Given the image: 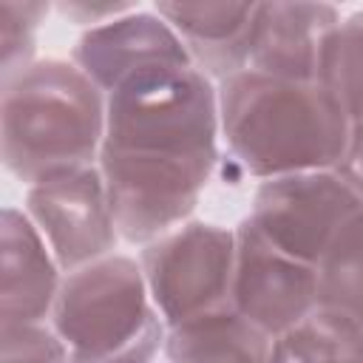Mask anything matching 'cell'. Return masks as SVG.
Here are the masks:
<instances>
[{"label":"cell","instance_id":"cell-17","mask_svg":"<svg viewBox=\"0 0 363 363\" xmlns=\"http://www.w3.org/2000/svg\"><path fill=\"white\" fill-rule=\"evenodd\" d=\"M48 11L40 0H0V85L37 62V34Z\"/></svg>","mask_w":363,"mask_h":363},{"label":"cell","instance_id":"cell-11","mask_svg":"<svg viewBox=\"0 0 363 363\" xmlns=\"http://www.w3.org/2000/svg\"><path fill=\"white\" fill-rule=\"evenodd\" d=\"M65 272L26 210L0 216V323L51 320Z\"/></svg>","mask_w":363,"mask_h":363},{"label":"cell","instance_id":"cell-9","mask_svg":"<svg viewBox=\"0 0 363 363\" xmlns=\"http://www.w3.org/2000/svg\"><path fill=\"white\" fill-rule=\"evenodd\" d=\"M71 62L108 96L153 71L190 68V57L170 23L156 11L133 9L111 23L85 28L74 48Z\"/></svg>","mask_w":363,"mask_h":363},{"label":"cell","instance_id":"cell-12","mask_svg":"<svg viewBox=\"0 0 363 363\" xmlns=\"http://www.w3.org/2000/svg\"><path fill=\"white\" fill-rule=\"evenodd\" d=\"M258 3L199 0V3H156L153 9L170 23L187 48L193 68L216 85L250 68V43Z\"/></svg>","mask_w":363,"mask_h":363},{"label":"cell","instance_id":"cell-1","mask_svg":"<svg viewBox=\"0 0 363 363\" xmlns=\"http://www.w3.org/2000/svg\"><path fill=\"white\" fill-rule=\"evenodd\" d=\"M221 139L241 170L258 182L335 170L352 122L318 82H292L244 68L218 82Z\"/></svg>","mask_w":363,"mask_h":363},{"label":"cell","instance_id":"cell-3","mask_svg":"<svg viewBox=\"0 0 363 363\" xmlns=\"http://www.w3.org/2000/svg\"><path fill=\"white\" fill-rule=\"evenodd\" d=\"M218 85L199 68L153 71L108 94L102 153L216 170Z\"/></svg>","mask_w":363,"mask_h":363},{"label":"cell","instance_id":"cell-5","mask_svg":"<svg viewBox=\"0 0 363 363\" xmlns=\"http://www.w3.org/2000/svg\"><path fill=\"white\" fill-rule=\"evenodd\" d=\"M139 267L164 326L230 306L235 227L184 221L139 252Z\"/></svg>","mask_w":363,"mask_h":363},{"label":"cell","instance_id":"cell-4","mask_svg":"<svg viewBox=\"0 0 363 363\" xmlns=\"http://www.w3.org/2000/svg\"><path fill=\"white\" fill-rule=\"evenodd\" d=\"M51 326L68 363H153L167 335L139 261L122 252L65 272Z\"/></svg>","mask_w":363,"mask_h":363},{"label":"cell","instance_id":"cell-19","mask_svg":"<svg viewBox=\"0 0 363 363\" xmlns=\"http://www.w3.org/2000/svg\"><path fill=\"white\" fill-rule=\"evenodd\" d=\"M68 23L82 26L85 28H96L102 23H111L128 11H133V3H88V0H68V3H57L54 6Z\"/></svg>","mask_w":363,"mask_h":363},{"label":"cell","instance_id":"cell-2","mask_svg":"<svg viewBox=\"0 0 363 363\" xmlns=\"http://www.w3.org/2000/svg\"><path fill=\"white\" fill-rule=\"evenodd\" d=\"M108 96L71 62L37 60L0 85V153L26 187L99 162Z\"/></svg>","mask_w":363,"mask_h":363},{"label":"cell","instance_id":"cell-14","mask_svg":"<svg viewBox=\"0 0 363 363\" xmlns=\"http://www.w3.org/2000/svg\"><path fill=\"white\" fill-rule=\"evenodd\" d=\"M349 116L363 125V9L340 17L323 43L315 79Z\"/></svg>","mask_w":363,"mask_h":363},{"label":"cell","instance_id":"cell-13","mask_svg":"<svg viewBox=\"0 0 363 363\" xmlns=\"http://www.w3.org/2000/svg\"><path fill=\"white\" fill-rule=\"evenodd\" d=\"M275 337L247 320L233 303L167 326V363H269Z\"/></svg>","mask_w":363,"mask_h":363},{"label":"cell","instance_id":"cell-7","mask_svg":"<svg viewBox=\"0 0 363 363\" xmlns=\"http://www.w3.org/2000/svg\"><path fill=\"white\" fill-rule=\"evenodd\" d=\"M23 210L45 238L62 272H74L116 252L119 230L96 164L31 184Z\"/></svg>","mask_w":363,"mask_h":363},{"label":"cell","instance_id":"cell-20","mask_svg":"<svg viewBox=\"0 0 363 363\" xmlns=\"http://www.w3.org/2000/svg\"><path fill=\"white\" fill-rule=\"evenodd\" d=\"M335 170L363 196V125H352L349 147H346V153Z\"/></svg>","mask_w":363,"mask_h":363},{"label":"cell","instance_id":"cell-6","mask_svg":"<svg viewBox=\"0 0 363 363\" xmlns=\"http://www.w3.org/2000/svg\"><path fill=\"white\" fill-rule=\"evenodd\" d=\"M363 196L337 170H306L258 182L250 224L286 255L318 267Z\"/></svg>","mask_w":363,"mask_h":363},{"label":"cell","instance_id":"cell-16","mask_svg":"<svg viewBox=\"0 0 363 363\" xmlns=\"http://www.w3.org/2000/svg\"><path fill=\"white\" fill-rule=\"evenodd\" d=\"M318 295L320 306H335L363 323V207L318 264Z\"/></svg>","mask_w":363,"mask_h":363},{"label":"cell","instance_id":"cell-21","mask_svg":"<svg viewBox=\"0 0 363 363\" xmlns=\"http://www.w3.org/2000/svg\"><path fill=\"white\" fill-rule=\"evenodd\" d=\"M269 363H301L289 349H286V343L278 337L275 340V346H272V354H269Z\"/></svg>","mask_w":363,"mask_h":363},{"label":"cell","instance_id":"cell-8","mask_svg":"<svg viewBox=\"0 0 363 363\" xmlns=\"http://www.w3.org/2000/svg\"><path fill=\"white\" fill-rule=\"evenodd\" d=\"M230 301L247 320L278 340L320 303L318 267L286 255L244 218L235 227Z\"/></svg>","mask_w":363,"mask_h":363},{"label":"cell","instance_id":"cell-18","mask_svg":"<svg viewBox=\"0 0 363 363\" xmlns=\"http://www.w3.org/2000/svg\"><path fill=\"white\" fill-rule=\"evenodd\" d=\"M0 363H68V349L51 320H3Z\"/></svg>","mask_w":363,"mask_h":363},{"label":"cell","instance_id":"cell-10","mask_svg":"<svg viewBox=\"0 0 363 363\" xmlns=\"http://www.w3.org/2000/svg\"><path fill=\"white\" fill-rule=\"evenodd\" d=\"M337 23L340 11L332 3H258L250 43V68L278 79L315 82L323 43Z\"/></svg>","mask_w":363,"mask_h":363},{"label":"cell","instance_id":"cell-15","mask_svg":"<svg viewBox=\"0 0 363 363\" xmlns=\"http://www.w3.org/2000/svg\"><path fill=\"white\" fill-rule=\"evenodd\" d=\"M301 363H363V323L335 306H315L284 337Z\"/></svg>","mask_w":363,"mask_h":363}]
</instances>
